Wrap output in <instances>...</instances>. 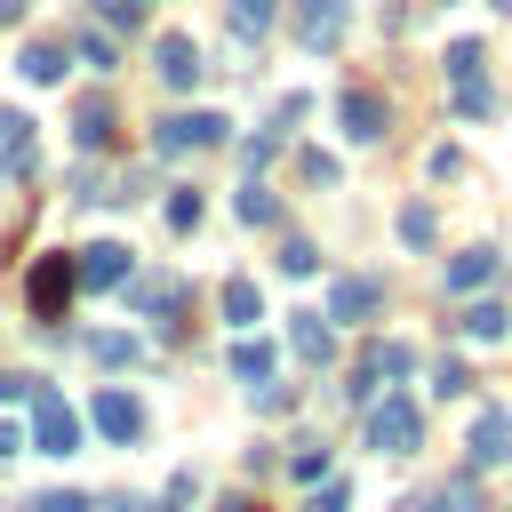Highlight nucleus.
<instances>
[{
    "label": "nucleus",
    "instance_id": "f257e3e1",
    "mask_svg": "<svg viewBox=\"0 0 512 512\" xmlns=\"http://www.w3.org/2000/svg\"><path fill=\"white\" fill-rule=\"evenodd\" d=\"M24 408H32V448H40V456H72V448H80V416L64 408V392H56L48 376L24 384Z\"/></svg>",
    "mask_w": 512,
    "mask_h": 512
},
{
    "label": "nucleus",
    "instance_id": "f03ea898",
    "mask_svg": "<svg viewBox=\"0 0 512 512\" xmlns=\"http://www.w3.org/2000/svg\"><path fill=\"white\" fill-rule=\"evenodd\" d=\"M448 96H456V112H464V120H488V112H496L480 40H456V48H448Z\"/></svg>",
    "mask_w": 512,
    "mask_h": 512
},
{
    "label": "nucleus",
    "instance_id": "7ed1b4c3",
    "mask_svg": "<svg viewBox=\"0 0 512 512\" xmlns=\"http://www.w3.org/2000/svg\"><path fill=\"white\" fill-rule=\"evenodd\" d=\"M232 128H224V112H168L160 128H152V152L160 160H184V152H208V144H224Z\"/></svg>",
    "mask_w": 512,
    "mask_h": 512
},
{
    "label": "nucleus",
    "instance_id": "20e7f679",
    "mask_svg": "<svg viewBox=\"0 0 512 512\" xmlns=\"http://www.w3.org/2000/svg\"><path fill=\"white\" fill-rule=\"evenodd\" d=\"M416 440H424V416H416V400L384 392V400L368 408V448H384V456H408Z\"/></svg>",
    "mask_w": 512,
    "mask_h": 512
},
{
    "label": "nucleus",
    "instance_id": "39448f33",
    "mask_svg": "<svg viewBox=\"0 0 512 512\" xmlns=\"http://www.w3.org/2000/svg\"><path fill=\"white\" fill-rule=\"evenodd\" d=\"M24 304H32V320H64L72 312V256H32Z\"/></svg>",
    "mask_w": 512,
    "mask_h": 512
},
{
    "label": "nucleus",
    "instance_id": "423d86ee",
    "mask_svg": "<svg viewBox=\"0 0 512 512\" xmlns=\"http://www.w3.org/2000/svg\"><path fill=\"white\" fill-rule=\"evenodd\" d=\"M288 16H296V40L312 56H328L344 40V0H288Z\"/></svg>",
    "mask_w": 512,
    "mask_h": 512
},
{
    "label": "nucleus",
    "instance_id": "0eeeda50",
    "mask_svg": "<svg viewBox=\"0 0 512 512\" xmlns=\"http://www.w3.org/2000/svg\"><path fill=\"white\" fill-rule=\"evenodd\" d=\"M72 288H128V248L120 240H96L72 256Z\"/></svg>",
    "mask_w": 512,
    "mask_h": 512
},
{
    "label": "nucleus",
    "instance_id": "6e6552de",
    "mask_svg": "<svg viewBox=\"0 0 512 512\" xmlns=\"http://www.w3.org/2000/svg\"><path fill=\"white\" fill-rule=\"evenodd\" d=\"M88 424H96L104 440H136V432H144V400H136V392H96V400H88Z\"/></svg>",
    "mask_w": 512,
    "mask_h": 512
},
{
    "label": "nucleus",
    "instance_id": "1a4fd4ad",
    "mask_svg": "<svg viewBox=\"0 0 512 512\" xmlns=\"http://www.w3.org/2000/svg\"><path fill=\"white\" fill-rule=\"evenodd\" d=\"M152 72H160V88H176V96H184V88H200V48H192L184 32H168V40L152 48Z\"/></svg>",
    "mask_w": 512,
    "mask_h": 512
},
{
    "label": "nucleus",
    "instance_id": "9d476101",
    "mask_svg": "<svg viewBox=\"0 0 512 512\" xmlns=\"http://www.w3.org/2000/svg\"><path fill=\"white\" fill-rule=\"evenodd\" d=\"M408 368H416L408 344H368V352H360V376H352V400H376V384H384V376H408Z\"/></svg>",
    "mask_w": 512,
    "mask_h": 512
},
{
    "label": "nucleus",
    "instance_id": "9b49d317",
    "mask_svg": "<svg viewBox=\"0 0 512 512\" xmlns=\"http://www.w3.org/2000/svg\"><path fill=\"white\" fill-rule=\"evenodd\" d=\"M464 448H472V464H512V408H480Z\"/></svg>",
    "mask_w": 512,
    "mask_h": 512
},
{
    "label": "nucleus",
    "instance_id": "f8f14e48",
    "mask_svg": "<svg viewBox=\"0 0 512 512\" xmlns=\"http://www.w3.org/2000/svg\"><path fill=\"white\" fill-rule=\"evenodd\" d=\"M336 120H344V136H352V144H376V136H384V96H376V88H344Z\"/></svg>",
    "mask_w": 512,
    "mask_h": 512
},
{
    "label": "nucleus",
    "instance_id": "ddd939ff",
    "mask_svg": "<svg viewBox=\"0 0 512 512\" xmlns=\"http://www.w3.org/2000/svg\"><path fill=\"white\" fill-rule=\"evenodd\" d=\"M288 344H296V360L328 368V360H336V328H328V312H296V320H288Z\"/></svg>",
    "mask_w": 512,
    "mask_h": 512
},
{
    "label": "nucleus",
    "instance_id": "4468645a",
    "mask_svg": "<svg viewBox=\"0 0 512 512\" xmlns=\"http://www.w3.org/2000/svg\"><path fill=\"white\" fill-rule=\"evenodd\" d=\"M496 248H464V256H448V296H480L488 280H496Z\"/></svg>",
    "mask_w": 512,
    "mask_h": 512
},
{
    "label": "nucleus",
    "instance_id": "2eb2a0df",
    "mask_svg": "<svg viewBox=\"0 0 512 512\" xmlns=\"http://www.w3.org/2000/svg\"><path fill=\"white\" fill-rule=\"evenodd\" d=\"M32 160H40L32 120H24V112H0V168H8V176H32Z\"/></svg>",
    "mask_w": 512,
    "mask_h": 512
},
{
    "label": "nucleus",
    "instance_id": "dca6fc26",
    "mask_svg": "<svg viewBox=\"0 0 512 512\" xmlns=\"http://www.w3.org/2000/svg\"><path fill=\"white\" fill-rule=\"evenodd\" d=\"M112 128H120V120H112V104H104V96H80V112H72L80 152H104V144H112Z\"/></svg>",
    "mask_w": 512,
    "mask_h": 512
},
{
    "label": "nucleus",
    "instance_id": "f3484780",
    "mask_svg": "<svg viewBox=\"0 0 512 512\" xmlns=\"http://www.w3.org/2000/svg\"><path fill=\"white\" fill-rule=\"evenodd\" d=\"M368 312H376V280L344 272V280L328 288V320H368Z\"/></svg>",
    "mask_w": 512,
    "mask_h": 512
},
{
    "label": "nucleus",
    "instance_id": "a211bd4d",
    "mask_svg": "<svg viewBox=\"0 0 512 512\" xmlns=\"http://www.w3.org/2000/svg\"><path fill=\"white\" fill-rule=\"evenodd\" d=\"M16 72H24L32 88H48V80H64V48H56V40H24V48H16Z\"/></svg>",
    "mask_w": 512,
    "mask_h": 512
},
{
    "label": "nucleus",
    "instance_id": "6ab92c4d",
    "mask_svg": "<svg viewBox=\"0 0 512 512\" xmlns=\"http://www.w3.org/2000/svg\"><path fill=\"white\" fill-rule=\"evenodd\" d=\"M272 8H280V0H224L232 40H264V32H272Z\"/></svg>",
    "mask_w": 512,
    "mask_h": 512
},
{
    "label": "nucleus",
    "instance_id": "aec40b11",
    "mask_svg": "<svg viewBox=\"0 0 512 512\" xmlns=\"http://www.w3.org/2000/svg\"><path fill=\"white\" fill-rule=\"evenodd\" d=\"M456 328H464V336H472V344H496V336H504V328H512V312H504V304H488V296H480V304H464V320H456Z\"/></svg>",
    "mask_w": 512,
    "mask_h": 512
},
{
    "label": "nucleus",
    "instance_id": "412c9836",
    "mask_svg": "<svg viewBox=\"0 0 512 512\" xmlns=\"http://www.w3.org/2000/svg\"><path fill=\"white\" fill-rule=\"evenodd\" d=\"M232 376H240V384H264V376H272V344H264V336H240V344H232Z\"/></svg>",
    "mask_w": 512,
    "mask_h": 512
},
{
    "label": "nucleus",
    "instance_id": "4be33fe9",
    "mask_svg": "<svg viewBox=\"0 0 512 512\" xmlns=\"http://www.w3.org/2000/svg\"><path fill=\"white\" fill-rule=\"evenodd\" d=\"M256 312H264V296H256V280H224V320H232V328H248Z\"/></svg>",
    "mask_w": 512,
    "mask_h": 512
},
{
    "label": "nucleus",
    "instance_id": "5701e85b",
    "mask_svg": "<svg viewBox=\"0 0 512 512\" xmlns=\"http://www.w3.org/2000/svg\"><path fill=\"white\" fill-rule=\"evenodd\" d=\"M272 216H280V200H272V192L248 176V184H240V224H272Z\"/></svg>",
    "mask_w": 512,
    "mask_h": 512
},
{
    "label": "nucleus",
    "instance_id": "b1692460",
    "mask_svg": "<svg viewBox=\"0 0 512 512\" xmlns=\"http://www.w3.org/2000/svg\"><path fill=\"white\" fill-rule=\"evenodd\" d=\"M80 64H96V72H112V32H96V16L80 24Z\"/></svg>",
    "mask_w": 512,
    "mask_h": 512
},
{
    "label": "nucleus",
    "instance_id": "393cba45",
    "mask_svg": "<svg viewBox=\"0 0 512 512\" xmlns=\"http://www.w3.org/2000/svg\"><path fill=\"white\" fill-rule=\"evenodd\" d=\"M280 272H296V280H304V272H320V248L288 232V240H280Z\"/></svg>",
    "mask_w": 512,
    "mask_h": 512
},
{
    "label": "nucleus",
    "instance_id": "a878e982",
    "mask_svg": "<svg viewBox=\"0 0 512 512\" xmlns=\"http://www.w3.org/2000/svg\"><path fill=\"white\" fill-rule=\"evenodd\" d=\"M88 360H104V368H128V360H136V336H88Z\"/></svg>",
    "mask_w": 512,
    "mask_h": 512
},
{
    "label": "nucleus",
    "instance_id": "bb28decb",
    "mask_svg": "<svg viewBox=\"0 0 512 512\" xmlns=\"http://www.w3.org/2000/svg\"><path fill=\"white\" fill-rule=\"evenodd\" d=\"M168 224H176V232H192V224H200V192H192V184H176V192H168Z\"/></svg>",
    "mask_w": 512,
    "mask_h": 512
},
{
    "label": "nucleus",
    "instance_id": "cd10ccee",
    "mask_svg": "<svg viewBox=\"0 0 512 512\" xmlns=\"http://www.w3.org/2000/svg\"><path fill=\"white\" fill-rule=\"evenodd\" d=\"M400 240H408V248H424V240H432V208H424V200H408V208H400Z\"/></svg>",
    "mask_w": 512,
    "mask_h": 512
},
{
    "label": "nucleus",
    "instance_id": "c85d7f7f",
    "mask_svg": "<svg viewBox=\"0 0 512 512\" xmlns=\"http://www.w3.org/2000/svg\"><path fill=\"white\" fill-rule=\"evenodd\" d=\"M176 296H184L176 280H136V304H144V312H176Z\"/></svg>",
    "mask_w": 512,
    "mask_h": 512
},
{
    "label": "nucleus",
    "instance_id": "c756f323",
    "mask_svg": "<svg viewBox=\"0 0 512 512\" xmlns=\"http://www.w3.org/2000/svg\"><path fill=\"white\" fill-rule=\"evenodd\" d=\"M344 504H352L344 480H312V504H304V512H344Z\"/></svg>",
    "mask_w": 512,
    "mask_h": 512
},
{
    "label": "nucleus",
    "instance_id": "7c9ffc66",
    "mask_svg": "<svg viewBox=\"0 0 512 512\" xmlns=\"http://www.w3.org/2000/svg\"><path fill=\"white\" fill-rule=\"evenodd\" d=\"M464 384H472V376H464V360H440V368H432V392H440V400H456Z\"/></svg>",
    "mask_w": 512,
    "mask_h": 512
},
{
    "label": "nucleus",
    "instance_id": "2f4dec72",
    "mask_svg": "<svg viewBox=\"0 0 512 512\" xmlns=\"http://www.w3.org/2000/svg\"><path fill=\"white\" fill-rule=\"evenodd\" d=\"M288 472H296V480H328V448H296Z\"/></svg>",
    "mask_w": 512,
    "mask_h": 512
},
{
    "label": "nucleus",
    "instance_id": "473e14b6",
    "mask_svg": "<svg viewBox=\"0 0 512 512\" xmlns=\"http://www.w3.org/2000/svg\"><path fill=\"white\" fill-rule=\"evenodd\" d=\"M32 512H96V504L72 496V488H48V496H32Z\"/></svg>",
    "mask_w": 512,
    "mask_h": 512
},
{
    "label": "nucleus",
    "instance_id": "72a5a7b5",
    "mask_svg": "<svg viewBox=\"0 0 512 512\" xmlns=\"http://www.w3.org/2000/svg\"><path fill=\"white\" fill-rule=\"evenodd\" d=\"M432 512H472V480H448V488L432 496Z\"/></svg>",
    "mask_w": 512,
    "mask_h": 512
},
{
    "label": "nucleus",
    "instance_id": "f704fd0d",
    "mask_svg": "<svg viewBox=\"0 0 512 512\" xmlns=\"http://www.w3.org/2000/svg\"><path fill=\"white\" fill-rule=\"evenodd\" d=\"M144 8H152V0H96V16H104V24H136Z\"/></svg>",
    "mask_w": 512,
    "mask_h": 512
},
{
    "label": "nucleus",
    "instance_id": "c9c22d12",
    "mask_svg": "<svg viewBox=\"0 0 512 512\" xmlns=\"http://www.w3.org/2000/svg\"><path fill=\"white\" fill-rule=\"evenodd\" d=\"M16 448H24V432H16V424H0V456H16Z\"/></svg>",
    "mask_w": 512,
    "mask_h": 512
},
{
    "label": "nucleus",
    "instance_id": "e433bc0d",
    "mask_svg": "<svg viewBox=\"0 0 512 512\" xmlns=\"http://www.w3.org/2000/svg\"><path fill=\"white\" fill-rule=\"evenodd\" d=\"M24 8H32V0H0V24H24Z\"/></svg>",
    "mask_w": 512,
    "mask_h": 512
},
{
    "label": "nucleus",
    "instance_id": "4c0bfd02",
    "mask_svg": "<svg viewBox=\"0 0 512 512\" xmlns=\"http://www.w3.org/2000/svg\"><path fill=\"white\" fill-rule=\"evenodd\" d=\"M224 512H256V504H224Z\"/></svg>",
    "mask_w": 512,
    "mask_h": 512
},
{
    "label": "nucleus",
    "instance_id": "58836bf2",
    "mask_svg": "<svg viewBox=\"0 0 512 512\" xmlns=\"http://www.w3.org/2000/svg\"><path fill=\"white\" fill-rule=\"evenodd\" d=\"M496 8H512V0H496Z\"/></svg>",
    "mask_w": 512,
    "mask_h": 512
}]
</instances>
